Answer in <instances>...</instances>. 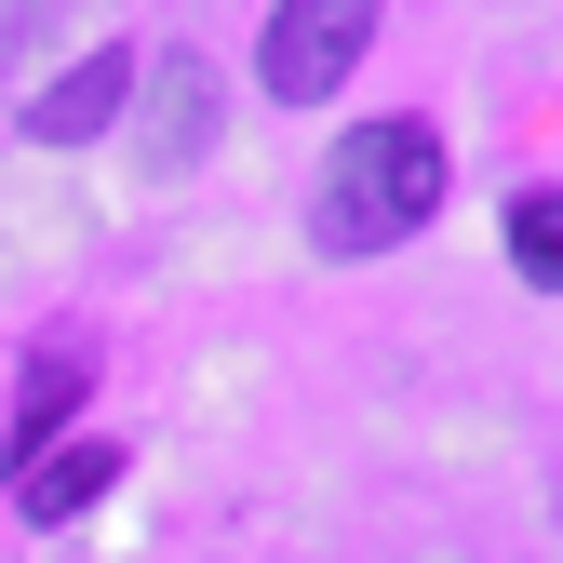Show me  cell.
Segmentation results:
<instances>
[{
  "label": "cell",
  "mask_w": 563,
  "mask_h": 563,
  "mask_svg": "<svg viewBox=\"0 0 563 563\" xmlns=\"http://www.w3.org/2000/svg\"><path fill=\"white\" fill-rule=\"evenodd\" d=\"M443 216V134L430 121H349L335 134V162H322V201H309V229H322V255H389V242H416Z\"/></svg>",
  "instance_id": "6da1fadb"
},
{
  "label": "cell",
  "mask_w": 563,
  "mask_h": 563,
  "mask_svg": "<svg viewBox=\"0 0 563 563\" xmlns=\"http://www.w3.org/2000/svg\"><path fill=\"white\" fill-rule=\"evenodd\" d=\"M363 41H376V0H282L268 41H255V81L282 108H322L349 67H363Z\"/></svg>",
  "instance_id": "7a4b0ae2"
},
{
  "label": "cell",
  "mask_w": 563,
  "mask_h": 563,
  "mask_svg": "<svg viewBox=\"0 0 563 563\" xmlns=\"http://www.w3.org/2000/svg\"><path fill=\"white\" fill-rule=\"evenodd\" d=\"M121 95H134V54H81V67H67V81L27 108V134H41V148H81V134L121 121Z\"/></svg>",
  "instance_id": "3957f363"
},
{
  "label": "cell",
  "mask_w": 563,
  "mask_h": 563,
  "mask_svg": "<svg viewBox=\"0 0 563 563\" xmlns=\"http://www.w3.org/2000/svg\"><path fill=\"white\" fill-rule=\"evenodd\" d=\"M108 470H121L108 443H27L14 510H27V523H67V510H95V497H108Z\"/></svg>",
  "instance_id": "277c9868"
},
{
  "label": "cell",
  "mask_w": 563,
  "mask_h": 563,
  "mask_svg": "<svg viewBox=\"0 0 563 563\" xmlns=\"http://www.w3.org/2000/svg\"><path fill=\"white\" fill-rule=\"evenodd\" d=\"M510 268L537 282V296H563V188H523L510 201Z\"/></svg>",
  "instance_id": "5b68a950"
},
{
  "label": "cell",
  "mask_w": 563,
  "mask_h": 563,
  "mask_svg": "<svg viewBox=\"0 0 563 563\" xmlns=\"http://www.w3.org/2000/svg\"><path fill=\"white\" fill-rule=\"evenodd\" d=\"M201 134H216V81H201V67H162V134H148V162H188Z\"/></svg>",
  "instance_id": "8992f818"
},
{
  "label": "cell",
  "mask_w": 563,
  "mask_h": 563,
  "mask_svg": "<svg viewBox=\"0 0 563 563\" xmlns=\"http://www.w3.org/2000/svg\"><path fill=\"white\" fill-rule=\"evenodd\" d=\"M67 389H81V349H41V363H27V402H14V443H54Z\"/></svg>",
  "instance_id": "52a82bcc"
}]
</instances>
